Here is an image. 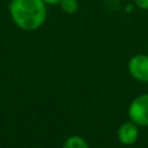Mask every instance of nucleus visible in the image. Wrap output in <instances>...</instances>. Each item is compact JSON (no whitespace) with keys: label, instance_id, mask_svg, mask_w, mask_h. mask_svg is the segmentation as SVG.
<instances>
[{"label":"nucleus","instance_id":"obj_1","mask_svg":"<svg viewBox=\"0 0 148 148\" xmlns=\"http://www.w3.org/2000/svg\"><path fill=\"white\" fill-rule=\"evenodd\" d=\"M9 13L14 23L23 30H36L46 20V3L43 0H13Z\"/></svg>","mask_w":148,"mask_h":148},{"label":"nucleus","instance_id":"obj_2","mask_svg":"<svg viewBox=\"0 0 148 148\" xmlns=\"http://www.w3.org/2000/svg\"><path fill=\"white\" fill-rule=\"evenodd\" d=\"M128 116L136 125L148 126V94L133 99L128 108Z\"/></svg>","mask_w":148,"mask_h":148},{"label":"nucleus","instance_id":"obj_3","mask_svg":"<svg viewBox=\"0 0 148 148\" xmlns=\"http://www.w3.org/2000/svg\"><path fill=\"white\" fill-rule=\"evenodd\" d=\"M130 74L141 82H148V56L135 54L128 61Z\"/></svg>","mask_w":148,"mask_h":148},{"label":"nucleus","instance_id":"obj_4","mask_svg":"<svg viewBox=\"0 0 148 148\" xmlns=\"http://www.w3.org/2000/svg\"><path fill=\"white\" fill-rule=\"evenodd\" d=\"M139 136V130L135 123H124L118 128V139L124 145H132Z\"/></svg>","mask_w":148,"mask_h":148},{"label":"nucleus","instance_id":"obj_5","mask_svg":"<svg viewBox=\"0 0 148 148\" xmlns=\"http://www.w3.org/2000/svg\"><path fill=\"white\" fill-rule=\"evenodd\" d=\"M62 148H89V147H88V143L86 142V140L83 138L77 136V135H73V136H69L65 141Z\"/></svg>","mask_w":148,"mask_h":148},{"label":"nucleus","instance_id":"obj_6","mask_svg":"<svg viewBox=\"0 0 148 148\" xmlns=\"http://www.w3.org/2000/svg\"><path fill=\"white\" fill-rule=\"evenodd\" d=\"M59 6H60L61 10L67 14H75L79 9L77 0H61L59 2Z\"/></svg>","mask_w":148,"mask_h":148},{"label":"nucleus","instance_id":"obj_7","mask_svg":"<svg viewBox=\"0 0 148 148\" xmlns=\"http://www.w3.org/2000/svg\"><path fill=\"white\" fill-rule=\"evenodd\" d=\"M133 2L140 9H148V0H133Z\"/></svg>","mask_w":148,"mask_h":148},{"label":"nucleus","instance_id":"obj_8","mask_svg":"<svg viewBox=\"0 0 148 148\" xmlns=\"http://www.w3.org/2000/svg\"><path fill=\"white\" fill-rule=\"evenodd\" d=\"M46 5H51V6H54V5H59V2L61 0H43Z\"/></svg>","mask_w":148,"mask_h":148},{"label":"nucleus","instance_id":"obj_9","mask_svg":"<svg viewBox=\"0 0 148 148\" xmlns=\"http://www.w3.org/2000/svg\"><path fill=\"white\" fill-rule=\"evenodd\" d=\"M147 51H148V45H147Z\"/></svg>","mask_w":148,"mask_h":148},{"label":"nucleus","instance_id":"obj_10","mask_svg":"<svg viewBox=\"0 0 148 148\" xmlns=\"http://www.w3.org/2000/svg\"><path fill=\"white\" fill-rule=\"evenodd\" d=\"M10 1H13V0H10Z\"/></svg>","mask_w":148,"mask_h":148}]
</instances>
